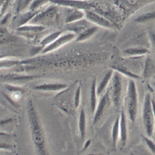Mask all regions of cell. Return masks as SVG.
<instances>
[{
	"mask_svg": "<svg viewBox=\"0 0 155 155\" xmlns=\"http://www.w3.org/2000/svg\"><path fill=\"white\" fill-rule=\"evenodd\" d=\"M152 85H153V88H154V89H155V82H154V83H152Z\"/></svg>",
	"mask_w": 155,
	"mask_h": 155,
	"instance_id": "cell-36",
	"label": "cell"
},
{
	"mask_svg": "<svg viewBox=\"0 0 155 155\" xmlns=\"http://www.w3.org/2000/svg\"><path fill=\"white\" fill-rule=\"evenodd\" d=\"M50 3V0H32L31 2L28 10L33 12H39L40 9Z\"/></svg>",
	"mask_w": 155,
	"mask_h": 155,
	"instance_id": "cell-25",
	"label": "cell"
},
{
	"mask_svg": "<svg viewBox=\"0 0 155 155\" xmlns=\"http://www.w3.org/2000/svg\"><path fill=\"white\" fill-rule=\"evenodd\" d=\"M97 82L94 79L92 81L91 91V107L93 114H94L98 104L97 102Z\"/></svg>",
	"mask_w": 155,
	"mask_h": 155,
	"instance_id": "cell-22",
	"label": "cell"
},
{
	"mask_svg": "<svg viewBox=\"0 0 155 155\" xmlns=\"http://www.w3.org/2000/svg\"><path fill=\"white\" fill-rule=\"evenodd\" d=\"M81 101V87L77 88L74 96V106L75 108H78Z\"/></svg>",
	"mask_w": 155,
	"mask_h": 155,
	"instance_id": "cell-29",
	"label": "cell"
},
{
	"mask_svg": "<svg viewBox=\"0 0 155 155\" xmlns=\"http://www.w3.org/2000/svg\"><path fill=\"white\" fill-rule=\"evenodd\" d=\"M20 64L21 62L18 60L6 58H5V57L0 58V69L13 68Z\"/></svg>",
	"mask_w": 155,
	"mask_h": 155,
	"instance_id": "cell-28",
	"label": "cell"
},
{
	"mask_svg": "<svg viewBox=\"0 0 155 155\" xmlns=\"http://www.w3.org/2000/svg\"><path fill=\"white\" fill-rule=\"evenodd\" d=\"M112 103L111 97H110V90H107L102 96L101 100L97 104L95 112L94 114V124L97 123L101 119L102 116L107 112V109Z\"/></svg>",
	"mask_w": 155,
	"mask_h": 155,
	"instance_id": "cell-8",
	"label": "cell"
},
{
	"mask_svg": "<svg viewBox=\"0 0 155 155\" xmlns=\"http://www.w3.org/2000/svg\"><path fill=\"white\" fill-rule=\"evenodd\" d=\"M90 24H91V22L88 21L87 19H82L79 21H77L74 23L67 24L68 25V30L69 31L74 33L77 36L79 35L80 33L83 32L84 30L87 29L88 28L91 27Z\"/></svg>",
	"mask_w": 155,
	"mask_h": 155,
	"instance_id": "cell-11",
	"label": "cell"
},
{
	"mask_svg": "<svg viewBox=\"0 0 155 155\" xmlns=\"http://www.w3.org/2000/svg\"><path fill=\"white\" fill-rule=\"evenodd\" d=\"M81 1H87V0H81Z\"/></svg>",
	"mask_w": 155,
	"mask_h": 155,
	"instance_id": "cell-39",
	"label": "cell"
},
{
	"mask_svg": "<svg viewBox=\"0 0 155 155\" xmlns=\"http://www.w3.org/2000/svg\"><path fill=\"white\" fill-rule=\"evenodd\" d=\"M84 12L85 18L91 22V23L105 28H114V25L112 22L105 18L104 16L95 12H93V11H91L90 9H85L84 10Z\"/></svg>",
	"mask_w": 155,
	"mask_h": 155,
	"instance_id": "cell-7",
	"label": "cell"
},
{
	"mask_svg": "<svg viewBox=\"0 0 155 155\" xmlns=\"http://www.w3.org/2000/svg\"><path fill=\"white\" fill-rule=\"evenodd\" d=\"M128 129L126 115L124 112H121L120 115V140L121 145L124 146L127 141Z\"/></svg>",
	"mask_w": 155,
	"mask_h": 155,
	"instance_id": "cell-14",
	"label": "cell"
},
{
	"mask_svg": "<svg viewBox=\"0 0 155 155\" xmlns=\"http://www.w3.org/2000/svg\"><path fill=\"white\" fill-rule=\"evenodd\" d=\"M153 78L154 80H155V74H154V75L153 76Z\"/></svg>",
	"mask_w": 155,
	"mask_h": 155,
	"instance_id": "cell-37",
	"label": "cell"
},
{
	"mask_svg": "<svg viewBox=\"0 0 155 155\" xmlns=\"http://www.w3.org/2000/svg\"><path fill=\"white\" fill-rule=\"evenodd\" d=\"M124 53L131 58H137L149 54V50L142 47H132L125 50Z\"/></svg>",
	"mask_w": 155,
	"mask_h": 155,
	"instance_id": "cell-18",
	"label": "cell"
},
{
	"mask_svg": "<svg viewBox=\"0 0 155 155\" xmlns=\"http://www.w3.org/2000/svg\"><path fill=\"white\" fill-rule=\"evenodd\" d=\"M114 73V70H110L109 71H108L105 74V75L104 76L102 81L100 82L98 85L97 86V93L98 96L101 95L107 89L110 81L112 80Z\"/></svg>",
	"mask_w": 155,
	"mask_h": 155,
	"instance_id": "cell-16",
	"label": "cell"
},
{
	"mask_svg": "<svg viewBox=\"0 0 155 155\" xmlns=\"http://www.w3.org/2000/svg\"><path fill=\"white\" fill-rule=\"evenodd\" d=\"M112 70L118 71V73H120V74H122L131 79L133 80H138L140 79V76L138 75H137L135 73H134L131 72L130 71L128 70L126 68L124 67V66H115L112 67Z\"/></svg>",
	"mask_w": 155,
	"mask_h": 155,
	"instance_id": "cell-27",
	"label": "cell"
},
{
	"mask_svg": "<svg viewBox=\"0 0 155 155\" xmlns=\"http://www.w3.org/2000/svg\"><path fill=\"white\" fill-rule=\"evenodd\" d=\"M120 137V116L117 118L112 127V138L113 146L115 149L117 147V143Z\"/></svg>",
	"mask_w": 155,
	"mask_h": 155,
	"instance_id": "cell-24",
	"label": "cell"
},
{
	"mask_svg": "<svg viewBox=\"0 0 155 155\" xmlns=\"http://www.w3.org/2000/svg\"><path fill=\"white\" fill-rule=\"evenodd\" d=\"M86 126H87L86 115L84 109H82L80 112L79 118V131L82 140H84V138L86 135Z\"/></svg>",
	"mask_w": 155,
	"mask_h": 155,
	"instance_id": "cell-21",
	"label": "cell"
},
{
	"mask_svg": "<svg viewBox=\"0 0 155 155\" xmlns=\"http://www.w3.org/2000/svg\"><path fill=\"white\" fill-rule=\"evenodd\" d=\"M155 19V11L143 13L135 19L134 21L137 23H145Z\"/></svg>",
	"mask_w": 155,
	"mask_h": 155,
	"instance_id": "cell-26",
	"label": "cell"
},
{
	"mask_svg": "<svg viewBox=\"0 0 155 155\" xmlns=\"http://www.w3.org/2000/svg\"><path fill=\"white\" fill-rule=\"evenodd\" d=\"M98 27L97 26H91L88 28L83 32L80 33L79 35H77L75 38V41L77 42H81L85 41L88 39L91 38L95 33L97 31Z\"/></svg>",
	"mask_w": 155,
	"mask_h": 155,
	"instance_id": "cell-19",
	"label": "cell"
},
{
	"mask_svg": "<svg viewBox=\"0 0 155 155\" xmlns=\"http://www.w3.org/2000/svg\"><path fill=\"white\" fill-rule=\"evenodd\" d=\"M45 29L46 27L44 26L29 23L27 25H25L23 26L18 27L17 30L20 33H25V34L26 33L28 35H32L36 33L41 32Z\"/></svg>",
	"mask_w": 155,
	"mask_h": 155,
	"instance_id": "cell-17",
	"label": "cell"
},
{
	"mask_svg": "<svg viewBox=\"0 0 155 155\" xmlns=\"http://www.w3.org/2000/svg\"><path fill=\"white\" fill-rule=\"evenodd\" d=\"M65 21L66 24H70L74 22L79 21L85 18V12L84 9L65 8Z\"/></svg>",
	"mask_w": 155,
	"mask_h": 155,
	"instance_id": "cell-10",
	"label": "cell"
},
{
	"mask_svg": "<svg viewBox=\"0 0 155 155\" xmlns=\"http://www.w3.org/2000/svg\"><path fill=\"white\" fill-rule=\"evenodd\" d=\"M112 86L110 88V97L114 107L118 109L121 104V92H122V78L121 74L115 71L112 78Z\"/></svg>",
	"mask_w": 155,
	"mask_h": 155,
	"instance_id": "cell-5",
	"label": "cell"
},
{
	"mask_svg": "<svg viewBox=\"0 0 155 155\" xmlns=\"http://www.w3.org/2000/svg\"><path fill=\"white\" fill-rule=\"evenodd\" d=\"M143 139L144 141L145 142L149 150L152 152L153 154H155V143L148 136H143Z\"/></svg>",
	"mask_w": 155,
	"mask_h": 155,
	"instance_id": "cell-30",
	"label": "cell"
},
{
	"mask_svg": "<svg viewBox=\"0 0 155 155\" xmlns=\"http://www.w3.org/2000/svg\"><path fill=\"white\" fill-rule=\"evenodd\" d=\"M138 96L137 85L134 80L128 81L125 96V105L129 119L134 123L137 119L138 109Z\"/></svg>",
	"mask_w": 155,
	"mask_h": 155,
	"instance_id": "cell-2",
	"label": "cell"
},
{
	"mask_svg": "<svg viewBox=\"0 0 155 155\" xmlns=\"http://www.w3.org/2000/svg\"><path fill=\"white\" fill-rule=\"evenodd\" d=\"M50 3L64 8H77L81 9H88L87 1L81 0H50Z\"/></svg>",
	"mask_w": 155,
	"mask_h": 155,
	"instance_id": "cell-9",
	"label": "cell"
},
{
	"mask_svg": "<svg viewBox=\"0 0 155 155\" xmlns=\"http://www.w3.org/2000/svg\"><path fill=\"white\" fill-rule=\"evenodd\" d=\"M58 7L59 6L51 3L44 10L39 12L29 23L44 27L56 25L58 22L59 18Z\"/></svg>",
	"mask_w": 155,
	"mask_h": 155,
	"instance_id": "cell-3",
	"label": "cell"
},
{
	"mask_svg": "<svg viewBox=\"0 0 155 155\" xmlns=\"http://www.w3.org/2000/svg\"><path fill=\"white\" fill-rule=\"evenodd\" d=\"M40 12V11H39ZM39 12H33V11L28 10V12L23 13L22 15L19 17L18 21V27L27 25L30 23V21Z\"/></svg>",
	"mask_w": 155,
	"mask_h": 155,
	"instance_id": "cell-20",
	"label": "cell"
},
{
	"mask_svg": "<svg viewBox=\"0 0 155 155\" xmlns=\"http://www.w3.org/2000/svg\"><path fill=\"white\" fill-rule=\"evenodd\" d=\"M150 37L151 39V41L153 45V46L155 50V33L153 31L150 32Z\"/></svg>",
	"mask_w": 155,
	"mask_h": 155,
	"instance_id": "cell-32",
	"label": "cell"
},
{
	"mask_svg": "<svg viewBox=\"0 0 155 155\" xmlns=\"http://www.w3.org/2000/svg\"><path fill=\"white\" fill-rule=\"evenodd\" d=\"M12 146L5 143H0V150H12Z\"/></svg>",
	"mask_w": 155,
	"mask_h": 155,
	"instance_id": "cell-31",
	"label": "cell"
},
{
	"mask_svg": "<svg viewBox=\"0 0 155 155\" xmlns=\"http://www.w3.org/2000/svg\"><path fill=\"white\" fill-rule=\"evenodd\" d=\"M63 33L62 31H55L53 32L51 34L48 35L46 37H44L42 41L40 43V45L41 46L44 48L45 46L50 45L51 43H52L53 41L56 40L59 36H61Z\"/></svg>",
	"mask_w": 155,
	"mask_h": 155,
	"instance_id": "cell-23",
	"label": "cell"
},
{
	"mask_svg": "<svg viewBox=\"0 0 155 155\" xmlns=\"http://www.w3.org/2000/svg\"><path fill=\"white\" fill-rule=\"evenodd\" d=\"M3 57H4V56H0V58H3Z\"/></svg>",
	"mask_w": 155,
	"mask_h": 155,
	"instance_id": "cell-38",
	"label": "cell"
},
{
	"mask_svg": "<svg viewBox=\"0 0 155 155\" xmlns=\"http://www.w3.org/2000/svg\"><path fill=\"white\" fill-rule=\"evenodd\" d=\"M12 121V119H3V120H1L0 121V126H2L4 125H6L8 123H9Z\"/></svg>",
	"mask_w": 155,
	"mask_h": 155,
	"instance_id": "cell-33",
	"label": "cell"
},
{
	"mask_svg": "<svg viewBox=\"0 0 155 155\" xmlns=\"http://www.w3.org/2000/svg\"><path fill=\"white\" fill-rule=\"evenodd\" d=\"M152 106L154 113V129H155V102L152 99Z\"/></svg>",
	"mask_w": 155,
	"mask_h": 155,
	"instance_id": "cell-34",
	"label": "cell"
},
{
	"mask_svg": "<svg viewBox=\"0 0 155 155\" xmlns=\"http://www.w3.org/2000/svg\"><path fill=\"white\" fill-rule=\"evenodd\" d=\"M142 118L143 125L146 130L147 135L151 138L155 130L154 121V113L152 106V98L150 93H147L144 98Z\"/></svg>",
	"mask_w": 155,
	"mask_h": 155,
	"instance_id": "cell-4",
	"label": "cell"
},
{
	"mask_svg": "<svg viewBox=\"0 0 155 155\" xmlns=\"http://www.w3.org/2000/svg\"><path fill=\"white\" fill-rule=\"evenodd\" d=\"M77 35L74 33L69 31L67 33H62L56 40L53 41L50 45L46 46L42 48V53L45 54L50 53L59 49V48L63 46L66 44L75 40Z\"/></svg>",
	"mask_w": 155,
	"mask_h": 155,
	"instance_id": "cell-6",
	"label": "cell"
},
{
	"mask_svg": "<svg viewBox=\"0 0 155 155\" xmlns=\"http://www.w3.org/2000/svg\"><path fill=\"white\" fill-rule=\"evenodd\" d=\"M36 76L30 75H23L19 74H8L2 76V78L9 83H26L28 81L34 80Z\"/></svg>",
	"mask_w": 155,
	"mask_h": 155,
	"instance_id": "cell-13",
	"label": "cell"
},
{
	"mask_svg": "<svg viewBox=\"0 0 155 155\" xmlns=\"http://www.w3.org/2000/svg\"><path fill=\"white\" fill-rule=\"evenodd\" d=\"M155 74V61L151 57H147L143 71V75L145 80L150 79Z\"/></svg>",
	"mask_w": 155,
	"mask_h": 155,
	"instance_id": "cell-15",
	"label": "cell"
},
{
	"mask_svg": "<svg viewBox=\"0 0 155 155\" xmlns=\"http://www.w3.org/2000/svg\"><path fill=\"white\" fill-rule=\"evenodd\" d=\"M91 140H87V141H86V143H85V145H84V147L83 150H86L88 146H89V145H91Z\"/></svg>",
	"mask_w": 155,
	"mask_h": 155,
	"instance_id": "cell-35",
	"label": "cell"
},
{
	"mask_svg": "<svg viewBox=\"0 0 155 155\" xmlns=\"http://www.w3.org/2000/svg\"><path fill=\"white\" fill-rule=\"evenodd\" d=\"M28 115L31 129L32 139L39 154H46V140L44 131L35 106L29 99L28 105Z\"/></svg>",
	"mask_w": 155,
	"mask_h": 155,
	"instance_id": "cell-1",
	"label": "cell"
},
{
	"mask_svg": "<svg viewBox=\"0 0 155 155\" xmlns=\"http://www.w3.org/2000/svg\"><path fill=\"white\" fill-rule=\"evenodd\" d=\"M68 85L63 83H43L36 86L34 89L43 91H62L67 89Z\"/></svg>",
	"mask_w": 155,
	"mask_h": 155,
	"instance_id": "cell-12",
	"label": "cell"
}]
</instances>
